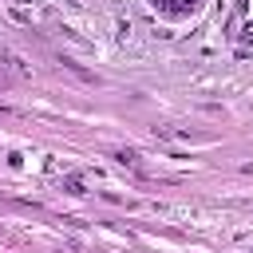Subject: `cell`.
I'll use <instances>...</instances> for the list:
<instances>
[{
	"mask_svg": "<svg viewBox=\"0 0 253 253\" xmlns=\"http://www.w3.org/2000/svg\"><path fill=\"white\" fill-rule=\"evenodd\" d=\"M158 12H166V16H186V12H194L202 0H150Z\"/></svg>",
	"mask_w": 253,
	"mask_h": 253,
	"instance_id": "cell-1",
	"label": "cell"
},
{
	"mask_svg": "<svg viewBox=\"0 0 253 253\" xmlns=\"http://www.w3.org/2000/svg\"><path fill=\"white\" fill-rule=\"evenodd\" d=\"M63 190H67V194H83V182H79V178H67Z\"/></svg>",
	"mask_w": 253,
	"mask_h": 253,
	"instance_id": "cell-2",
	"label": "cell"
},
{
	"mask_svg": "<svg viewBox=\"0 0 253 253\" xmlns=\"http://www.w3.org/2000/svg\"><path fill=\"white\" fill-rule=\"evenodd\" d=\"M245 43H253V24H245V36H241Z\"/></svg>",
	"mask_w": 253,
	"mask_h": 253,
	"instance_id": "cell-3",
	"label": "cell"
}]
</instances>
